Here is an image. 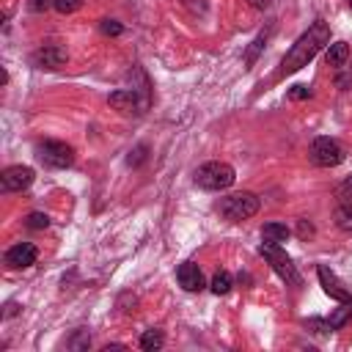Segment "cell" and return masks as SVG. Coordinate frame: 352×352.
Instances as JSON below:
<instances>
[{
	"label": "cell",
	"mask_w": 352,
	"mask_h": 352,
	"mask_svg": "<svg viewBox=\"0 0 352 352\" xmlns=\"http://www.w3.org/2000/svg\"><path fill=\"white\" fill-rule=\"evenodd\" d=\"M30 60H33V66H38V69H58V66L66 63V50L58 47V44H47V47H41V50H36V52L30 55Z\"/></svg>",
	"instance_id": "cell-9"
},
{
	"label": "cell",
	"mask_w": 352,
	"mask_h": 352,
	"mask_svg": "<svg viewBox=\"0 0 352 352\" xmlns=\"http://www.w3.org/2000/svg\"><path fill=\"white\" fill-rule=\"evenodd\" d=\"M36 258H38V250H36V245H30V242H19V245H14V248L6 250V264L14 267V270L33 267Z\"/></svg>",
	"instance_id": "cell-8"
},
{
	"label": "cell",
	"mask_w": 352,
	"mask_h": 352,
	"mask_svg": "<svg viewBox=\"0 0 352 352\" xmlns=\"http://www.w3.org/2000/svg\"><path fill=\"white\" fill-rule=\"evenodd\" d=\"M107 102H110L116 110H121V113H143V110H146L143 99H138V94H135L132 88H129V91H113Z\"/></svg>",
	"instance_id": "cell-12"
},
{
	"label": "cell",
	"mask_w": 352,
	"mask_h": 352,
	"mask_svg": "<svg viewBox=\"0 0 352 352\" xmlns=\"http://www.w3.org/2000/svg\"><path fill=\"white\" fill-rule=\"evenodd\" d=\"M346 58H349V47H346V41H333V44H327V52H324L327 66L341 69V66L346 63Z\"/></svg>",
	"instance_id": "cell-13"
},
{
	"label": "cell",
	"mask_w": 352,
	"mask_h": 352,
	"mask_svg": "<svg viewBox=\"0 0 352 352\" xmlns=\"http://www.w3.org/2000/svg\"><path fill=\"white\" fill-rule=\"evenodd\" d=\"M165 344V336H162V330H157V327H151V330H146L143 336H140V349H146V352H154V349H160Z\"/></svg>",
	"instance_id": "cell-15"
},
{
	"label": "cell",
	"mask_w": 352,
	"mask_h": 352,
	"mask_svg": "<svg viewBox=\"0 0 352 352\" xmlns=\"http://www.w3.org/2000/svg\"><path fill=\"white\" fill-rule=\"evenodd\" d=\"M264 41H267V36H264V33H261V36L253 41V47H250V50H248V55H245V63H248V66L256 60V55H258V50L264 47Z\"/></svg>",
	"instance_id": "cell-23"
},
{
	"label": "cell",
	"mask_w": 352,
	"mask_h": 352,
	"mask_svg": "<svg viewBox=\"0 0 352 352\" xmlns=\"http://www.w3.org/2000/svg\"><path fill=\"white\" fill-rule=\"evenodd\" d=\"M352 319V302H338V308L330 314V324H333V330H338V327H344L346 322Z\"/></svg>",
	"instance_id": "cell-16"
},
{
	"label": "cell",
	"mask_w": 352,
	"mask_h": 352,
	"mask_svg": "<svg viewBox=\"0 0 352 352\" xmlns=\"http://www.w3.org/2000/svg\"><path fill=\"white\" fill-rule=\"evenodd\" d=\"M289 96H292V99H305V96H311V88H305V85H294V88L289 91Z\"/></svg>",
	"instance_id": "cell-26"
},
{
	"label": "cell",
	"mask_w": 352,
	"mask_h": 352,
	"mask_svg": "<svg viewBox=\"0 0 352 352\" xmlns=\"http://www.w3.org/2000/svg\"><path fill=\"white\" fill-rule=\"evenodd\" d=\"M234 179H236L234 168L228 162H217V160L206 162L195 170V184L204 187V190H226V187L234 184Z\"/></svg>",
	"instance_id": "cell-3"
},
{
	"label": "cell",
	"mask_w": 352,
	"mask_h": 352,
	"mask_svg": "<svg viewBox=\"0 0 352 352\" xmlns=\"http://www.w3.org/2000/svg\"><path fill=\"white\" fill-rule=\"evenodd\" d=\"M261 236L267 239V242H286L289 236H292V231H289V226L286 223H267L264 228H261Z\"/></svg>",
	"instance_id": "cell-14"
},
{
	"label": "cell",
	"mask_w": 352,
	"mask_h": 352,
	"mask_svg": "<svg viewBox=\"0 0 352 352\" xmlns=\"http://www.w3.org/2000/svg\"><path fill=\"white\" fill-rule=\"evenodd\" d=\"M346 3H349V8H352V0H346Z\"/></svg>",
	"instance_id": "cell-30"
},
{
	"label": "cell",
	"mask_w": 352,
	"mask_h": 352,
	"mask_svg": "<svg viewBox=\"0 0 352 352\" xmlns=\"http://www.w3.org/2000/svg\"><path fill=\"white\" fill-rule=\"evenodd\" d=\"M305 327H311L314 333H322V336L333 333V324H330L327 319H308V322H305Z\"/></svg>",
	"instance_id": "cell-22"
},
{
	"label": "cell",
	"mask_w": 352,
	"mask_h": 352,
	"mask_svg": "<svg viewBox=\"0 0 352 352\" xmlns=\"http://www.w3.org/2000/svg\"><path fill=\"white\" fill-rule=\"evenodd\" d=\"M47 226H50V217H47V214H41V212H30V214H28V228L41 231V228H47Z\"/></svg>",
	"instance_id": "cell-20"
},
{
	"label": "cell",
	"mask_w": 352,
	"mask_h": 352,
	"mask_svg": "<svg viewBox=\"0 0 352 352\" xmlns=\"http://www.w3.org/2000/svg\"><path fill=\"white\" fill-rule=\"evenodd\" d=\"M258 253L270 261V267H272V270H275L286 283H292V286H300V283H302V278H300L297 267L292 264V258L286 256V250H283L278 242H267V239H264V242L258 245Z\"/></svg>",
	"instance_id": "cell-2"
},
{
	"label": "cell",
	"mask_w": 352,
	"mask_h": 352,
	"mask_svg": "<svg viewBox=\"0 0 352 352\" xmlns=\"http://www.w3.org/2000/svg\"><path fill=\"white\" fill-rule=\"evenodd\" d=\"M336 226L341 231H352V201H341L336 209Z\"/></svg>",
	"instance_id": "cell-17"
},
{
	"label": "cell",
	"mask_w": 352,
	"mask_h": 352,
	"mask_svg": "<svg viewBox=\"0 0 352 352\" xmlns=\"http://www.w3.org/2000/svg\"><path fill=\"white\" fill-rule=\"evenodd\" d=\"M14 314H16V305H14V302H8V305H6V316H14Z\"/></svg>",
	"instance_id": "cell-29"
},
{
	"label": "cell",
	"mask_w": 352,
	"mask_h": 352,
	"mask_svg": "<svg viewBox=\"0 0 352 352\" xmlns=\"http://www.w3.org/2000/svg\"><path fill=\"white\" fill-rule=\"evenodd\" d=\"M50 6H55V0H28V8L30 11H47Z\"/></svg>",
	"instance_id": "cell-25"
},
{
	"label": "cell",
	"mask_w": 352,
	"mask_h": 352,
	"mask_svg": "<svg viewBox=\"0 0 352 352\" xmlns=\"http://www.w3.org/2000/svg\"><path fill=\"white\" fill-rule=\"evenodd\" d=\"M311 234H314V228L305 226V220H300V236H311Z\"/></svg>",
	"instance_id": "cell-27"
},
{
	"label": "cell",
	"mask_w": 352,
	"mask_h": 352,
	"mask_svg": "<svg viewBox=\"0 0 352 352\" xmlns=\"http://www.w3.org/2000/svg\"><path fill=\"white\" fill-rule=\"evenodd\" d=\"M33 179H36V173H33V168H28V165H11V168H6V170L0 173V184H3L6 192L28 190V187L33 184Z\"/></svg>",
	"instance_id": "cell-7"
},
{
	"label": "cell",
	"mask_w": 352,
	"mask_h": 352,
	"mask_svg": "<svg viewBox=\"0 0 352 352\" xmlns=\"http://www.w3.org/2000/svg\"><path fill=\"white\" fill-rule=\"evenodd\" d=\"M330 41V28H327V22H322V19H316L294 44H292V50L286 52V58H283V63H280V77L283 74H292V72H297V69H302V66H308V60L324 47Z\"/></svg>",
	"instance_id": "cell-1"
},
{
	"label": "cell",
	"mask_w": 352,
	"mask_h": 352,
	"mask_svg": "<svg viewBox=\"0 0 352 352\" xmlns=\"http://www.w3.org/2000/svg\"><path fill=\"white\" fill-rule=\"evenodd\" d=\"M217 209H220V214L226 220L239 223V220H248V217H253L258 212V195H253V192H234V195L223 198Z\"/></svg>",
	"instance_id": "cell-4"
},
{
	"label": "cell",
	"mask_w": 352,
	"mask_h": 352,
	"mask_svg": "<svg viewBox=\"0 0 352 352\" xmlns=\"http://www.w3.org/2000/svg\"><path fill=\"white\" fill-rule=\"evenodd\" d=\"M316 272H319V280H322V289H324V294H330L336 302H352V294H349V289H344V283L324 267V264H319L316 267Z\"/></svg>",
	"instance_id": "cell-10"
},
{
	"label": "cell",
	"mask_w": 352,
	"mask_h": 352,
	"mask_svg": "<svg viewBox=\"0 0 352 352\" xmlns=\"http://www.w3.org/2000/svg\"><path fill=\"white\" fill-rule=\"evenodd\" d=\"M99 30H102L104 36H118V33L124 30V25L116 22V19H102V22H99Z\"/></svg>",
	"instance_id": "cell-21"
},
{
	"label": "cell",
	"mask_w": 352,
	"mask_h": 352,
	"mask_svg": "<svg viewBox=\"0 0 352 352\" xmlns=\"http://www.w3.org/2000/svg\"><path fill=\"white\" fill-rule=\"evenodd\" d=\"M344 157L346 154H344L341 143L333 140V138H316L311 143V162L319 165V168H336V165L344 162Z\"/></svg>",
	"instance_id": "cell-6"
},
{
	"label": "cell",
	"mask_w": 352,
	"mask_h": 352,
	"mask_svg": "<svg viewBox=\"0 0 352 352\" xmlns=\"http://www.w3.org/2000/svg\"><path fill=\"white\" fill-rule=\"evenodd\" d=\"M36 154L50 168H69L74 162V148L63 140H41L36 146Z\"/></svg>",
	"instance_id": "cell-5"
},
{
	"label": "cell",
	"mask_w": 352,
	"mask_h": 352,
	"mask_svg": "<svg viewBox=\"0 0 352 352\" xmlns=\"http://www.w3.org/2000/svg\"><path fill=\"white\" fill-rule=\"evenodd\" d=\"M209 289H212L214 294H228V289H231V275H228L226 270L214 272V275H212V283H209Z\"/></svg>",
	"instance_id": "cell-18"
},
{
	"label": "cell",
	"mask_w": 352,
	"mask_h": 352,
	"mask_svg": "<svg viewBox=\"0 0 352 352\" xmlns=\"http://www.w3.org/2000/svg\"><path fill=\"white\" fill-rule=\"evenodd\" d=\"M176 278H179V286H182L184 292H201V289L206 286V283H204V272H201L198 264H192V261L179 264Z\"/></svg>",
	"instance_id": "cell-11"
},
{
	"label": "cell",
	"mask_w": 352,
	"mask_h": 352,
	"mask_svg": "<svg viewBox=\"0 0 352 352\" xmlns=\"http://www.w3.org/2000/svg\"><path fill=\"white\" fill-rule=\"evenodd\" d=\"M58 14H74L77 8H82V0H55L52 6Z\"/></svg>",
	"instance_id": "cell-19"
},
{
	"label": "cell",
	"mask_w": 352,
	"mask_h": 352,
	"mask_svg": "<svg viewBox=\"0 0 352 352\" xmlns=\"http://www.w3.org/2000/svg\"><path fill=\"white\" fill-rule=\"evenodd\" d=\"M248 3H250L253 8H267V6H270V0H248Z\"/></svg>",
	"instance_id": "cell-28"
},
{
	"label": "cell",
	"mask_w": 352,
	"mask_h": 352,
	"mask_svg": "<svg viewBox=\"0 0 352 352\" xmlns=\"http://www.w3.org/2000/svg\"><path fill=\"white\" fill-rule=\"evenodd\" d=\"M336 195H338L341 201H352V176H346V179H344V182L338 184Z\"/></svg>",
	"instance_id": "cell-24"
}]
</instances>
